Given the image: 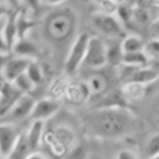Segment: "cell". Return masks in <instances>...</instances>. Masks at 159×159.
Instances as JSON below:
<instances>
[{
  "mask_svg": "<svg viewBox=\"0 0 159 159\" xmlns=\"http://www.w3.org/2000/svg\"><path fill=\"white\" fill-rule=\"evenodd\" d=\"M85 124L94 136L104 139H121L142 126L137 116L126 107L94 108L85 115Z\"/></svg>",
  "mask_w": 159,
  "mask_h": 159,
  "instance_id": "cell-1",
  "label": "cell"
},
{
  "mask_svg": "<svg viewBox=\"0 0 159 159\" xmlns=\"http://www.w3.org/2000/svg\"><path fill=\"white\" fill-rule=\"evenodd\" d=\"M74 18L68 12H58L49 16L46 23V32L53 40L62 42L72 34Z\"/></svg>",
  "mask_w": 159,
  "mask_h": 159,
  "instance_id": "cell-2",
  "label": "cell"
},
{
  "mask_svg": "<svg viewBox=\"0 0 159 159\" xmlns=\"http://www.w3.org/2000/svg\"><path fill=\"white\" fill-rule=\"evenodd\" d=\"M89 37L91 35L89 33L83 32L74 39L70 50H69L68 56H66V63H64L66 73L73 74L83 64Z\"/></svg>",
  "mask_w": 159,
  "mask_h": 159,
  "instance_id": "cell-3",
  "label": "cell"
},
{
  "mask_svg": "<svg viewBox=\"0 0 159 159\" xmlns=\"http://www.w3.org/2000/svg\"><path fill=\"white\" fill-rule=\"evenodd\" d=\"M92 24L99 33L112 39L124 36L122 23L113 14H108L105 12L94 14L92 16Z\"/></svg>",
  "mask_w": 159,
  "mask_h": 159,
  "instance_id": "cell-4",
  "label": "cell"
},
{
  "mask_svg": "<svg viewBox=\"0 0 159 159\" xmlns=\"http://www.w3.org/2000/svg\"><path fill=\"white\" fill-rule=\"evenodd\" d=\"M83 64L92 69H99L107 64L106 43L97 36H91L87 44Z\"/></svg>",
  "mask_w": 159,
  "mask_h": 159,
  "instance_id": "cell-5",
  "label": "cell"
},
{
  "mask_svg": "<svg viewBox=\"0 0 159 159\" xmlns=\"http://www.w3.org/2000/svg\"><path fill=\"white\" fill-rule=\"evenodd\" d=\"M23 95L12 82H3L0 86V118H3L9 113L16 100Z\"/></svg>",
  "mask_w": 159,
  "mask_h": 159,
  "instance_id": "cell-6",
  "label": "cell"
},
{
  "mask_svg": "<svg viewBox=\"0 0 159 159\" xmlns=\"http://www.w3.org/2000/svg\"><path fill=\"white\" fill-rule=\"evenodd\" d=\"M21 133L12 123H0V156L7 157Z\"/></svg>",
  "mask_w": 159,
  "mask_h": 159,
  "instance_id": "cell-7",
  "label": "cell"
},
{
  "mask_svg": "<svg viewBox=\"0 0 159 159\" xmlns=\"http://www.w3.org/2000/svg\"><path fill=\"white\" fill-rule=\"evenodd\" d=\"M32 61H33V59H31V58L18 57V56L14 58H10L3 68L2 72H1L5 81L13 82L19 75L25 73L27 66Z\"/></svg>",
  "mask_w": 159,
  "mask_h": 159,
  "instance_id": "cell-8",
  "label": "cell"
},
{
  "mask_svg": "<svg viewBox=\"0 0 159 159\" xmlns=\"http://www.w3.org/2000/svg\"><path fill=\"white\" fill-rule=\"evenodd\" d=\"M36 100L29 94H23L16 102L13 105L11 110L8 113V117L11 120H22L26 117H30L35 106Z\"/></svg>",
  "mask_w": 159,
  "mask_h": 159,
  "instance_id": "cell-9",
  "label": "cell"
},
{
  "mask_svg": "<svg viewBox=\"0 0 159 159\" xmlns=\"http://www.w3.org/2000/svg\"><path fill=\"white\" fill-rule=\"evenodd\" d=\"M159 79V69L150 66L149 64L143 68H137L128 80L124 82H136L139 84L149 85L152 83H155Z\"/></svg>",
  "mask_w": 159,
  "mask_h": 159,
  "instance_id": "cell-10",
  "label": "cell"
},
{
  "mask_svg": "<svg viewBox=\"0 0 159 159\" xmlns=\"http://www.w3.org/2000/svg\"><path fill=\"white\" fill-rule=\"evenodd\" d=\"M58 110H59V104L57 102L51 99H42L35 102V106L30 117H32L34 120L44 121L56 115Z\"/></svg>",
  "mask_w": 159,
  "mask_h": 159,
  "instance_id": "cell-11",
  "label": "cell"
},
{
  "mask_svg": "<svg viewBox=\"0 0 159 159\" xmlns=\"http://www.w3.org/2000/svg\"><path fill=\"white\" fill-rule=\"evenodd\" d=\"M89 96H100L107 92L109 87L108 77L102 72H96L87 77L85 82Z\"/></svg>",
  "mask_w": 159,
  "mask_h": 159,
  "instance_id": "cell-12",
  "label": "cell"
},
{
  "mask_svg": "<svg viewBox=\"0 0 159 159\" xmlns=\"http://www.w3.org/2000/svg\"><path fill=\"white\" fill-rule=\"evenodd\" d=\"M16 16L18 10L9 11L5 18V24H3V36L9 51L11 52V48L16 40L18 39L16 35Z\"/></svg>",
  "mask_w": 159,
  "mask_h": 159,
  "instance_id": "cell-13",
  "label": "cell"
},
{
  "mask_svg": "<svg viewBox=\"0 0 159 159\" xmlns=\"http://www.w3.org/2000/svg\"><path fill=\"white\" fill-rule=\"evenodd\" d=\"M126 99L121 91L113 89L106 92L102 95L100 100L97 102L95 108H116V107H126Z\"/></svg>",
  "mask_w": 159,
  "mask_h": 159,
  "instance_id": "cell-14",
  "label": "cell"
},
{
  "mask_svg": "<svg viewBox=\"0 0 159 159\" xmlns=\"http://www.w3.org/2000/svg\"><path fill=\"white\" fill-rule=\"evenodd\" d=\"M11 51L18 57H25V58H33L37 55V46L35 43L27 39V37L19 38L16 40L11 48Z\"/></svg>",
  "mask_w": 159,
  "mask_h": 159,
  "instance_id": "cell-15",
  "label": "cell"
},
{
  "mask_svg": "<svg viewBox=\"0 0 159 159\" xmlns=\"http://www.w3.org/2000/svg\"><path fill=\"white\" fill-rule=\"evenodd\" d=\"M33 152L29 141L26 139L25 133H21L18 141L16 142L14 146L10 152L7 155V159H27V157Z\"/></svg>",
  "mask_w": 159,
  "mask_h": 159,
  "instance_id": "cell-16",
  "label": "cell"
},
{
  "mask_svg": "<svg viewBox=\"0 0 159 159\" xmlns=\"http://www.w3.org/2000/svg\"><path fill=\"white\" fill-rule=\"evenodd\" d=\"M122 64L132 66V68H143L149 64V57L143 51H135V52H126L123 53L121 60Z\"/></svg>",
  "mask_w": 159,
  "mask_h": 159,
  "instance_id": "cell-17",
  "label": "cell"
},
{
  "mask_svg": "<svg viewBox=\"0 0 159 159\" xmlns=\"http://www.w3.org/2000/svg\"><path fill=\"white\" fill-rule=\"evenodd\" d=\"M148 85L139 84L136 82H124L121 92L125 99H141L146 95V89Z\"/></svg>",
  "mask_w": 159,
  "mask_h": 159,
  "instance_id": "cell-18",
  "label": "cell"
},
{
  "mask_svg": "<svg viewBox=\"0 0 159 159\" xmlns=\"http://www.w3.org/2000/svg\"><path fill=\"white\" fill-rule=\"evenodd\" d=\"M43 131H44V121H42V120H34L31 128L25 133L29 144L33 152H35L36 148L39 145L40 139H42L43 136Z\"/></svg>",
  "mask_w": 159,
  "mask_h": 159,
  "instance_id": "cell-19",
  "label": "cell"
},
{
  "mask_svg": "<svg viewBox=\"0 0 159 159\" xmlns=\"http://www.w3.org/2000/svg\"><path fill=\"white\" fill-rule=\"evenodd\" d=\"M123 53L126 52H135V51H143L145 49L146 43L143 38L137 35H126L123 39L120 42Z\"/></svg>",
  "mask_w": 159,
  "mask_h": 159,
  "instance_id": "cell-20",
  "label": "cell"
},
{
  "mask_svg": "<svg viewBox=\"0 0 159 159\" xmlns=\"http://www.w3.org/2000/svg\"><path fill=\"white\" fill-rule=\"evenodd\" d=\"M35 26V22L30 20L27 18L24 10H18V16H16V35L19 38L26 37L27 33Z\"/></svg>",
  "mask_w": 159,
  "mask_h": 159,
  "instance_id": "cell-21",
  "label": "cell"
},
{
  "mask_svg": "<svg viewBox=\"0 0 159 159\" xmlns=\"http://www.w3.org/2000/svg\"><path fill=\"white\" fill-rule=\"evenodd\" d=\"M107 48V64L112 66H118L121 64L123 51L121 48V44L119 42H112L110 44H106Z\"/></svg>",
  "mask_w": 159,
  "mask_h": 159,
  "instance_id": "cell-22",
  "label": "cell"
},
{
  "mask_svg": "<svg viewBox=\"0 0 159 159\" xmlns=\"http://www.w3.org/2000/svg\"><path fill=\"white\" fill-rule=\"evenodd\" d=\"M68 93L70 100H73V102H81V100H84L87 96H89V89H87L85 83L72 85L69 89Z\"/></svg>",
  "mask_w": 159,
  "mask_h": 159,
  "instance_id": "cell-23",
  "label": "cell"
},
{
  "mask_svg": "<svg viewBox=\"0 0 159 159\" xmlns=\"http://www.w3.org/2000/svg\"><path fill=\"white\" fill-rule=\"evenodd\" d=\"M14 86L18 89H20L23 94H29L30 92H32L35 87V84L31 81L29 76H27L26 73H23V74L19 75L13 82Z\"/></svg>",
  "mask_w": 159,
  "mask_h": 159,
  "instance_id": "cell-24",
  "label": "cell"
},
{
  "mask_svg": "<svg viewBox=\"0 0 159 159\" xmlns=\"http://www.w3.org/2000/svg\"><path fill=\"white\" fill-rule=\"evenodd\" d=\"M157 154H159V133H156L152 136H150L144 148L145 159L150 158Z\"/></svg>",
  "mask_w": 159,
  "mask_h": 159,
  "instance_id": "cell-25",
  "label": "cell"
},
{
  "mask_svg": "<svg viewBox=\"0 0 159 159\" xmlns=\"http://www.w3.org/2000/svg\"><path fill=\"white\" fill-rule=\"evenodd\" d=\"M25 73H26L27 76L31 79L32 82L35 84V86L37 84H39V83L43 81V79H44L42 69H40V66H38V63H36L34 60L29 64V66H27Z\"/></svg>",
  "mask_w": 159,
  "mask_h": 159,
  "instance_id": "cell-26",
  "label": "cell"
},
{
  "mask_svg": "<svg viewBox=\"0 0 159 159\" xmlns=\"http://www.w3.org/2000/svg\"><path fill=\"white\" fill-rule=\"evenodd\" d=\"M87 154L85 147H83L82 145L74 146L70 152H66L64 159H86Z\"/></svg>",
  "mask_w": 159,
  "mask_h": 159,
  "instance_id": "cell-27",
  "label": "cell"
},
{
  "mask_svg": "<svg viewBox=\"0 0 159 159\" xmlns=\"http://www.w3.org/2000/svg\"><path fill=\"white\" fill-rule=\"evenodd\" d=\"M117 14H118V19L121 23H126L131 20V16H132V12L129 9V7L126 6H118L117 8Z\"/></svg>",
  "mask_w": 159,
  "mask_h": 159,
  "instance_id": "cell-28",
  "label": "cell"
},
{
  "mask_svg": "<svg viewBox=\"0 0 159 159\" xmlns=\"http://www.w3.org/2000/svg\"><path fill=\"white\" fill-rule=\"evenodd\" d=\"M145 52L147 55L159 58V39H150L145 44Z\"/></svg>",
  "mask_w": 159,
  "mask_h": 159,
  "instance_id": "cell-29",
  "label": "cell"
},
{
  "mask_svg": "<svg viewBox=\"0 0 159 159\" xmlns=\"http://www.w3.org/2000/svg\"><path fill=\"white\" fill-rule=\"evenodd\" d=\"M5 18H6V16H3L2 19H0V52H10L9 49H8V47H7V44H6L5 36H3V24H5Z\"/></svg>",
  "mask_w": 159,
  "mask_h": 159,
  "instance_id": "cell-30",
  "label": "cell"
},
{
  "mask_svg": "<svg viewBox=\"0 0 159 159\" xmlns=\"http://www.w3.org/2000/svg\"><path fill=\"white\" fill-rule=\"evenodd\" d=\"M148 32L150 39H159V19H156L150 23Z\"/></svg>",
  "mask_w": 159,
  "mask_h": 159,
  "instance_id": "cell-31",
  "label": "cell"
},
{
  "mask_svg": "<svg viewBox=\"0 0 159 159\" xmlns=\"http://www.w3.org/2000/svg\"><path fill=\"white\" fill-rule=\"evenodd\" d=\"M116 159H139L137 155L131 149H121L118 152Z\"/></svg>",
  "mask_w": 159,
  "mask_h": 159,
  "instance_id": "cell-32",
  "label": "cell"
},
{
  "mask_svg": "<svg viewBox=\"0 0 159 159\" xmlns=\"http://www.w3.org/2000/svg\"><path fill=\"white\" fill-rule=\"evenodd\" d=\"M10 52H0V73L2 72L3 68H5V66L7 64L8 60L10 59V56H9Z\"/></svg>",
  "mask_w": 159,
  "mask_h": 159,
  "instance_id": "cell-33",
  "label": "cell"
},
{
  "mask_svg": "<svg viewBox=\"0 0 159 159\" xmlns=\"http://www.w3.org/2000/svg\"><path fill=\"white\" fill-rule=\"evenodd\" d=\"M21 2H24L26 5V7L31 8L33 10H36L39 7L40 0H21Z\"/></svg>",
  "mask_w": 159,
  "mask_h": 159,
  "instance_id": "cell-34",
  "label": "cell"
},
{
  "mask_svg": "<svg viewBox=\"0 0 159 159\" xmlns=\"http://www.w3.org/2000/svg\"><path fill=\"white\" fill-rule=\"evenodd\" d=\"M66 0H40V2L45 3L47 6H59L63 3Z\"/></svg>",
  "mask_w": 159,
  "mask_h": 159,
  "instance_id": "cell-35",
  "label": "cell"
},
{
  "mask_svg": "<svg viewBox=\"0 0 159 159\" xmlns=\"http://www.w3.org/2000/svg\"><path fill=\"white\" fill-rule=\"evenodd\" d=\"M6 2L8 3V6L13 9H16L19 8V6L21 5V0H6Z\"/></svg>",
  "mask_w": 159,
  "mask_h": 159,
  "instance_id": "cell-36",
  "label": "cell"
},
{
  "mask_svg": "<svg viewBox=\"0 0 159 159\" xmlns=\"http://www.w3.org/2000/svg\"><path fill=\"white\" fill-rule=\"evenodd\" d=\"M9 11H10V10L8 9L7 6L2 5V3H0V19H2L5 16H7Z\"/></svg>",
  "mask_w": 159,
  "mask_h": 159,
  "instance_id": "cell-37",
  "label": "cell"
},
{
  "mask_svg": "<svg viewBox=\"0 0 159 159\" xmlns=\"http://www.w3.org/2000/svg\"><path fill=\"white\" fill-rule=\"evenodd\" d=\"M27 159H46V158H45L43 155L37 154V152H32V154L27 157Z\"/></svg>",
  "mask_w": 159,
  "mask_h": 159,
  "instance_id": "cell-38",
  "label": "cell"
},
{
  "mask_svg": "<svg viewBox=\"0 0 159 159\" xmlns=\"http://www.w3.org/2000/svg\"><path fill=\"white\" fill-rule=\"evenodd\" d=\"M86 159H104V158L98 156V155H91V156H87Z\"/></svg>",
  "mask_w": 159,
  "mask_h": 159,
  "instance_id": "cell-39",
  "label": "cell"
},
{
  "mask_svg": "<svg viewBox=\"0 0 159 159\" xmlns=\"http://www.w3.org/2000/svg\"><path fill=\"white\" fill-rule=\"evenodd\" d=\"M148 159H159V154H157V155H155V156H152V157H150V158H148Z\"/></svg>",
  "mask_w": 159,
  "mask_h": 159,
  "instance_id": "cell-40",
  "label": "cell"
},
{
  "mask_svg": "<svg viewBox=\"0 0 159 159\" xmlns=\"http://www.w3.org/2000/svg\"><path fill=\"white\" fill-rule=\"evenodd\" d=\"M0 159H7L6 157H3V156H0Z\"/></svg>",
  "mask_w": 159,
  "mask_h": 159,
  "instance_id": "cell-41",
  "label": "cell"
},
{
  "mask_svg": "<svg viewBox=\"0 0 159 159\" xmlns=\"http://www.w3.org/2000/svg\"><path fill=\"white\" fill-rule=\"evenodd\" d=\"M96 1H98V2H102L104 0H96Z\"/></svg>",
  "mask_w": 159,
  "mask_h": 159,
  "instance_id": "cell-42",
  "label": "cell"
}]
</instances>
